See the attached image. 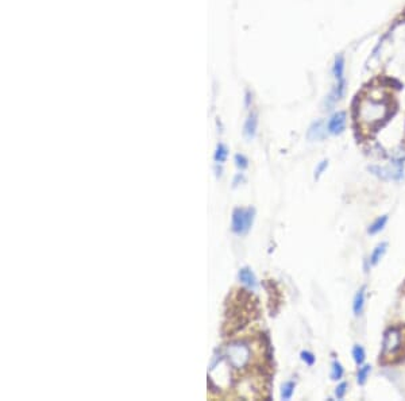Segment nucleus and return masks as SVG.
I'll list each match as a JSON object with an SVG mask.
<instances>
[{"mask_svg": "<svg viewBox=\"0 0 405 401\" xmlns=\"http://www.w3.org/2000/svg\"><path fill=\"white\" fill-rule=\"evenodd\" d=\"M392 112V100L382 88L373 87L366 89L358 99L355 119L364 131L376 130Z\"/></svg>", "mask_w": 405, "mask_h": 401, "instance_id": "1", "label": "nucleus"}, {"mask_svg": "<svg viewBox=\"0 0 405 401\" xmlns=\"http://www.w3.org/2000/svg\"><path fill=\"white\" fill-rule=\"evenodd\" d=\"M404 347V334L400 327H392L385 332L382 342V358L392 360L401 353Z\"/></svg>", "mask_w": 405, "mask_h": 401, "instance_id": "2", "label": "nucleus"}, {"mask_svg": "<svg viewBox=\"0 0 405 401\" xmlns=\"http://www.w3.org/2000/svg\"><path fill=\"white\" fill-rule=\"evenodd\" d=\"M254 208H235L232 212V233L237 235H244L250 231L254 221Z\"/></svg>", "mask_w": 405, "mask_h": 401, "instance_id": "3", "label": "nucleus"}, {"mask_svg": "<svg viewBox=\"0 0 405 401\" xmlns=\"http://www.w3.org/2000/svg\"><path fill=\"white\" fill-rule=\"evenodd\" d=\"M228 361L231 363L232 366L237 367V369H241V367H244L246 365H249L250 360H251V349L250 346L246 342L243 341H238V342L231 343L228 346Z\"/></svg>", "mask_w": 405, "mask_h": 401, "instance_id": "4", "label": "nucleus"}, {"mask_svg": "<svg viewBox=\"0 0 405 401\" xmlns=\"http://www.w3.org/2000/svg\"><path fill=\"white\" fill-rule=\"evenodd\" d=\"M346 112L343 111H339L334 114L332 117L330 118V120L327 123V130L328 133L332 134V135H339L344 131L346 128Z\"/></svg>", "mask_w": 405, "mask_h": 401, "instance_id": "5", "label": "nucleus"}, {"mask_svg": "<svg viewBox=\"0 0 405 401\" xmlns=\"http://www.w3.org/2000/svg\"><path fill=\"white\" fill-rule=\"evenodd\" d=\"M327 124L324 120H316L308 128L307 138L309 140H323L327 137Z\"/></svg>", "mask_w": 405, "mask_h": 401, "instance_id": "6", "label": "nucleus"}, {"mask_svg": "<svg viewBox=\"0 0 405 401\" xmlns=\"http://www.w3.org/2000/svg\"><path fill=\"white\" fill-rule=\"evenodd\" d=\"M369 170L377 177H380L381 180L389 181V180H400L403 177L401 170H396V172H390L388 169L380 168V166H369Z\"/></svg>", "mask_w": 405, "mask_h": 401, "instance_id": "7", "label": "nucleus"}, {"mask_svg": "<svg viewBox=\"0 0 405 401\" xmlns=\"http://www.w3.org/2000/svg\"><path fill=\"white\" fill-rule=\"evenodd\" d=\"M257 126H258V117L255 112H251L249 118L246 119V123L243 126V135L247 140H253L257 133Z\"/></svg>", "mask_w": 405, "mask_h": 401, "instance_id": "8", "label": "nucleus"}, {"mask_svg": "<svg viewBox=\"0 0 405 401\" xmlns=\"http://www.w3.org/2000/svg\"><path fill=\"white\" fill-rule=\"evenodd\" d=\"M238 277L241 280V282L244 284L250 289H255L257 288V279H255V274L253 273V270L250 267H242L238 273Z\"/></svg>", "mask_w": 405, "mask_h": 401, "instance_id": "9", "label": "nucleus"}, {"mask_svg": "<svg viewBox=\"0 0 405 401\" xmlns=\"http://www.w3.org/2000/svg\"><path fill=\"white\" fill-rule=\"evenodd\" d=\"M364 296H366V286H362V288L357 292L355 297H354L353 311L355 316H359V315L362 314V311H364Z\"/></svg>", "mask_w": 405, "mask_h": 401, "instance_id": "10", "label": "nucleus"}, {"mask_svg": "<svg viewBox=\"0 0 405 401\" xmlns=\"http://www.w3.org/2000/svg\"><path fill=\"white\" fill-rule=\"evenodd\" d=\"M332 73L335 76L336 81H342L344 80V59L343 56H336L335 61H334V68H332Z\"/></svg>", "mask_w": 405, "mask_h": 401, "instance_id": "11", "label": "nucleus"}, {"mask_svg": "<svg viewBox=\"0 0 405 401\" xmlns=\"http://www.w3.org/2000/svg\"><path fill=\"white\" fill-rule=\"evenodd\" d=\"M386 249H388V243H386V242H382V243L378 244L376 249L373 250V253H371L370 265L374 266V265H377L378 262L381 261V258L384 257V254H385Z\"/></svg>", "mask_w": 405, "mask_h": 401, "instance_id": "12", "label": "nucleus"}, {"mask_svg": "<svg viewBox=\"0 0 405 401\" xmlns=\"http://www.w3.org/2000/svg\"><path fill=\"white\" fill-rule=\"evenodd\" d=\"M386 223H388V215L380 216L378 219H376V221L371 223L370 227H369V230H367V233L370 234V235L378 234L381 230H384V227H385Z\"/></svg>", "mask_w": 405, "mask_h": 401, "instance_id": "13", "label": "nucleus"}, {"mask_svg": "<svg viewBox=\"0 0 405 401\" xmlns=\"http://www.w3.org/2000/svg\"><path fill=\"white\" fill-rule=\"evenodd\" d=\"M295 388L296 384L293 381H286V382L281 386V399H283V400H290L293 393H295Z\"/></svg>", "mask_w": 405, "mask_h": 401, "instance_id": "14", "label": "nucleus"}, {"mask_svg": "<svg viewBox=\"0 0 405 401\" xmlns=\"http://www.w3.org/2000/svg\"><path fill=\"white\" fill-rule=\"evenodd\" d=\"M227 156H228V149L226 147V145L219 143L216 146V151H215V161L216 162L223 163L227 160Z\"/></svg>", "mask_w": 405, "mask_h": 401, "instance_id": "15", "label": "nucleus"}, {"mask_svg": "<svg viewBox=\"0 0 405 401\" xmlns=\"http://www.w3.org/2000/svg\"><path fill=\"white\" fill-rule=\"evenodd\" d=\"M343 374H344V369L342 366L341 362L334 361L332 362V367H331V380L338 381V380H341L343 377Z\"/></svg>", "mask_w": 405, "mask_h": 401, "instance_id": "16", "label": "nucleus"}, {"mask_svg": "<svg viewBox=\"0 0 405 401\" xmlns=\"http://www.w3.org/2000/svg\"><path fill=\"white\" fill-rule=\"evenodd\" d=\"M353 358H354V361L358 363V365H362V363H364V358H366V354H364V350L362 346H359V344H355V346H354Z\"/></svg>", "mask_w": 405, "mask_h": 401, "instance_id": "17", "label": "nucleus"}, {"mask_svg": "<svg viewBox=\"0 0 405 401\" xmlns=\"http://www.w3.org/2000/svg\"><path fill=\"white\" fill-rule=\"evenodd\" d=\"M371 372V366L370 365H364L359 369L358 376H357V381H358L359 385H364L366 381H367V377Z\"/></svg>", "mask_w": 405, "mask_h": 401, "instance_id": "18", "label": "nucleus"}, {"mask_svg": "<svg viewBox=\"0 0 405 401\" xmlns=\"http://www.w3.org/2000/svg\"><path fill=\"white\" fill-rule=\"evenodd\" d=\"M234 160H235V165H237L241 170H243V169H246L249 166V160L244 157V156H242V154H237Z\"/></svg>", "mask_w": 405, "mask_h": 401, "instance_id": "19", "label": "nucleus"}, {"mask_svg": "<svg viewBox=\"0 0 405 401\" xmlns=\"http://www.w3.org/2000/svg\"><path fill=\"white\" fill-rule=\"evenodd\" d=\"M300 355H301V360L304 361L308 366H312L313 363H315V361H316L315 355H313L312 353H309V351H301Z\"/></svg>", "mask_w": 405, "mask_h": 401, "instance_id": "20", "label": "nucleus"}, {"mask_svg": "<svg viewBox=\"0 0 405 401\" xmlns=\"http://www.w3.org/2000/svg\"><path fill=\"white\" fill-rule=\"evenodd\" d=\"M347 388L348 385L346 384V382H342V384H339L338 386H336V390H335V396L336 399H343L344 396H346V392H347Z\"/></svg>", "mask_w": 405, "mask_h": 401, "instance_id": "21", "label": "nucleus"}, {"mask_svg": "<svg viewBox=\"0 0 405 401\" xmlns=\"http://www.w3.org/2000/svg\"><path fill=\"white\" fill-rule=\"evenodd\" d=\"M327 166H328V161H327V160H324V161H322V162L319 163L318 166H316V169H315V179H319L320 176L323 175V172L327 169Z\"/></svg>", "mask_w": 405, "mask_h": 401, "instance_id": "22", "label": "nucleus"}, {"mask_svg": "<svg viewBox=\"0 0 405 401\" xmlns=\"http://www.w3.org/2000/svg\"><path fill=\"white\" fill-rule=\"evenodd\" d=\"M243 181H244V177H243L242 173H238V175L234 177V181H232V184H234V188L239 185V184H241V182H243Z\"/></svg>", "mask_w": 405, "mask_h": 401, "instance_id": "23", "label": "nucleus"}]
</instances>
